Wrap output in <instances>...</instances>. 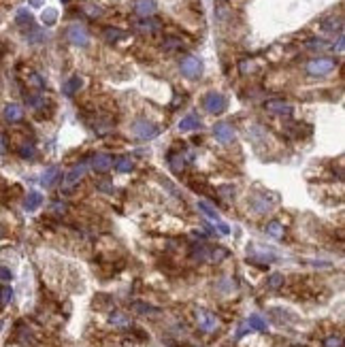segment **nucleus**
<instances>
[{"label":"nucleus","instance_id":"obj_1","mask_svg":"<svg viewBox=\"0 0 345 347\" xmlns=\"http://www.w3.org/2000/svg\"><path fill=\"white\" fill-rule=\"evenodd\" d=\"M335 68H337L335 58H313V60L307 62V73L311 77H324L332 73Z\"/></svg>","mask_w":345,"mask_h":347},{"label":"nucleus","instance_id":"obj_2","mask_svg":"<svg viewBox=\"0 0 345 347\" xmlns=\"http://www.w3.org/2000/svg\"><path fill=\"white\" fill-rule=\"evenodd\" d=\"M130 132H132V137L139 139V141H151L160 134V128L156 124H151V121H147V119H137L132 124Z\"/></svg>","mask_w":345,"mask_h":347},{"label":"nucleus","instance_id":"obj_3","mask_svg":"<svg viewBox=\"0 0 345 347\" xmlns=\"http://www.w3.org/2000/svg\"><path fill=\"white\" fill-rule=\"evenodd\" d=\"M202 107H204V111L211 113V115H220V113L226 111L228 100H226V96L220 94V92H209L202 98Z\"/></svg>","mask_w":345,"mask_h":347},{"label":"nucleus","instance_id":"obj_4","mask_svg":"<svg viewBox=\"0 0 345 347\" xmlns=\"http://www.w3.org/2000/svg\"><path fill=\"white\" fill-rule=\"evenodd\" d=\"M179 70H181L183 77L188 79H198L202 75V60L198 56H185L181 62H179Z\"/></svg>","mask_w":345,"mask_h":347},{"label":"nucleus","instance_id":"obj_5","mask_svg":"<svg viewBox=\"0 0 345 347\" xmlns=\"http://www.w3.org/2000/svg\"><path fill=\"white\" fill-rule=\"evenodd\" d=\"M66 38H68L70 45H75V47H87V45H89V34H87V30L83 28L81 24L68 26Z\"/></svg>","mask_w":345,"mask_h":347},{"label":"nucleus","instance_id":"obj_6","mask_svg":"<svg viewBox=\"0 0 345 347\" xmlns=\"http://www.w3.org/2000/svg\"><path fill=\"white\" fill-rule=\"evenodd\" d=\"M196 322H198V328H201L202 332H215L217 326H220V319H217L211 311H196Z\"/></svg>","mask_w":345,"mask_h":347},{"label":"nucleus","instance_id":"obj_7","mask_svg":"<svg viewBox=\"0 0 345 347\" xmlns=\"http://www.w3.org/2000/svg\"><path fill=\"white\" fill-rule=\"evenodd\" d=\"M213 137H215V141H220L222 145H228V143H232V141H234L236 132H234V128L230 126L228 121H220V124L213 126Z\"/></svg>","mask_w":345,"mask_h":347},{"label":"nucleus","instance_id":"obj_8","mask_svg":"<svg viewBox=\"0 0 345 347\" xmlns=\"http://www.w3.org/2000/svg\"><path fill=\"white\" fill-rule=\"evenodd\" d=\"M86 173H87V164H86V162H81V164H75L73 169H70V171L66 173V177H64V190H70V188H75V185L79 183L83 177H86Z\"/></svg>","mask_w":345,"mask_h":347},{"label":"nucleus","instance_id":"obj_9","mask_svg":"<svg viewBox=\"0 0 345 347\" xmlns=\"http://www.w3.org/2000/svg\"><path fill=\"white\" fill-rule=\"evenodd\" d=\"M264 109L268 113H273V115H290L292 113V105H290V102H286V100H281V98L266 100Z\"/></svg>","mask_w":345,"mask_h":347},{"label":"nucleus","instance_id":"obj_10","mask_svg":"<svg viewBox=\"0 0 345 347\" xmlns=\"http://www.w3.org/2000/svg\"><path fill=\"white\" fill-rule=\"evenodd\" d=\"M2 117L6 121H11V124H17V121L24 119V107L17 105V102H9V105H4V109H2Z\"/></svg>","mask_w":345,"mask_h":347},{"label":"nucleus","instance_id":"obj_11","mask_svg":"<svg viewBox=\"0 0 345 347\" xmlns=\"http://www.w3.org/2000/svg\"><path fill=\"white\" fill-rule=\"evenodd\" d=\"M156 9H158L156 0H137V2H134V13L143 19L151 17L153 13H156Z\"/></svg>","mask_w":345,"mask_h":347},{"label":"nucleus","instance_id":"obj_12","mask_svg":"<svg viewBox=\"0 0 345 347\" xmlns=\"http://www.w3.org/2000/svg\"><path fill=\"white\" fill-rule=\"evenodd\" d=\"M111 166H113V158L109 153H96V156H92V169L96 173H107Z\"/></svg>","mask_w":345,"mask_h":347},{"label":"nucleus","instance_id":"obj_13","mask_svg":"<svg viewBox=\"0 0 345 347\" xmlns=\"http://www.w3.org/2000/svg\"><path fill=\"white\" fill-rule=\"evenodd\" d=\"M41 204H43V194H41V192H36V190L28 192V196L24 198V209L30 211V213H32V211H36Z\"/></svg>","mask_w":345,"mask_h":347},{"label":"nucleus","instance_id":"obj_14","mask_svg":"<svg viewBox=\"0 0 345 347\" xmlns=\"http://www.w3.org/2000/svg\"><path fill=\"white\" fill-rule=\"evenodd\" d=\"M58 179H60V169L54 164V166H47V169L43 171V175H41V183L45 185V188H51Z\"/></svg>","mask_w":345,"mask_h":347},{"label":"nucleus","instance_id":"obj_15","mask_svg":"<svg viewBox=\"0 0 345 347\" xmlns=\"http://www.w3.org/2000/svg\"><path fill=\"white\" fill-rule=\"evenodd\" d=\"M81 86H83V79H81L79 75H73V77H70V79L62 86V92H64V96H75V94L81 89Z\"/></svg>","mask_w":345,"mask_h":347},{"label":"nucleus","instance_id":"obj_16","mask_svg":"<svg viewBox=\"0 0 345 347\" xmlns=\"http://www.w3.org/2000/svg\"><path fill=\"white\" fill-rule=\"evenodd\" d=\"M196 128H201V119H198V115H194V113L185 115V117L179 121V130L181 132H192V130H196Z\"/></svg>","mask_w":345,"mask_h":347},{"label":"nucleus","instance_id":"obj_17","mask_svg":"<svg viewBox=\"0 0 345 347\" xmlns=\"http://www.w3.org/2000/svg\"><path fill=\"white\" fill-rule=\"evenodd\" d=\"M247 326H249V330H258V332H266V322H264V318H260L258 313H252V316L247 318V322H245Z\"/></svg>","mask_w":345,"mask_h":347},{"label":"nucleus","instance_id":"obj_18","mask_svg":"<svg viewBox=\"0 0 345 347\" xmlns=\"http://www.w3.org/2000/svg\"><path fill=\"white\" fill-rule=\"evenodd\" d=\"M322 30L324 32H339L341 34V30H343V19L341 17H328V19H324L322 22Z\"/></svg>","mask_w":345,"mask_h":347},{"label":"nucleus","instance_id":"obj_19","mask_svg":"<svg viewBox=\"0 0 345 347\" xmlns=\"http://www.w3.org/2000/svg\"><path fill=\"white\" fill-rule=\"evenodd\" d=\"M113 166H115V171H119V173H130L134 169V162L130 160V156H119L113 160Z\"/></svg>","mask_w":345,"mask_h":347},{"label":"nucleus","instance_id":"obj_20","mask_svg":"<svg viewBox=\"0 0 345 347\" xmlns=\"http://www.w3.org/2000/svg\"><path fill=\"white\" fill-rule=\"evenodd\" d=\"M266 234L271 236V239H284V226L277 222V220H271L266 224Z\"/></svg>","mask_w":345,"mask_h":347},{"label":"nucleus","instance_id":"obj_21","mask_svg":"<svg viewBox=\"0 0 345 347\" xmlns=\"http://www.w3.org/2000/svg\"><path fill=\"white\" fill-rule=\"evenodd\" d=\"M137 28L141 32H147V34H151V32H156L160 28V22L158 19H151V17H147V19H141V22L137 24Z\"/></svg>","mask_w":345,"mask_h":347},{"label":"nucleus","instance_id":"obj_22","mask_svg":"<svg viewBox=\"0 0 345 347\" xmlns=\"http://www.w3.org/2000/svg\"><path fill=\"white\" fill-rule=\"evenodd\" d=\"M111 324L113 326H117V328H128L132 322H130V318L126 316V313H121V311H115V313H111Z\"/></svg>","mask_w":345,"mask_h":347},{"label":"nucleus","instance_id":"obj_23","mask_svg":"<svg viewBox=\"0 0 345 347\" xmlns=\"http://www.w3.org/2000/svg\"><path fill=\"white\" fill-rule=\"evenodd\" d=\"M169 164L175 173H181L183 166H185V158L181 156V153H169Z\"/></svg>","mask_w":345,"mask_h":347},{"label":"nucleus","instance_id":"obj_24","mask_svg":"<svg viewBox=\"0 0 345 347\" xmlns=\"http://www.w3.org/2000/svg\"><path fill=\"white\" fill-rule=\"evenodd\" d=\"M17 153H19V158H24V160H34V156H36V147L32 145V143H24V145H19Z\"/></svg>","mask_w":345,"mask_h":347},{"label":"nucleus","instance_id":"obj_25","mask_svg":"<svg viewBox=\"0 0 345 347\" xmlns=\"http://www.w3.org/2000/svg\"><path fill=\"white\" fill-rule=\"evenodd\" d=\"M198 209H201L202 213L209 217V220H213L215 224H217V222H222V220H220V215H217V211H215L213 207H211L209 202H204V201H198Z\"/></svg>","mask_w":345,"mask_h":347},{"label":"nucleus","instance_id":"obj_26","mask_svg":"<svg viewBox=\"0 0 345 347\" xmlns=\"http://www.w3.org/2000/svg\"><path fill=\"white\" fill-rule=\"evenodd\" d=\"M105 38L109 43H117L121 38H126V32L119 28H105Z\"/></svg>","mask_w":345,"mask_h":347},{"label":"nucleus","instance_id":"obj_27","mask_svg":"<svg viewBox=\"0 0 345 347\" xmlns=\"http://www.w3.org/2000/svg\"><path fill=\"white\" fill-rule=\"evenodd\" d=\"M134 311L137 313H143V316H160V309H156V307L151 305H145V303H134Z\"/></svg>","mask_w":345,"mask_h":347},{"label":"nucleus","instance_id":"obj_28","mask_svg":"<svg viewBox=\"0 0 345 347\" xmlns=\"http://www.w3.org/2000/svg\"><path fill=\"white\" fill-rule=\"evenodd\" d=\"M15 22H17L19 26H24V28H26V26H28V28H32V15H30V11H28V9H19Z\"/></svg>","mask_w":345,"mask_h":347},{"label":"nucleus","instance_id":"obj_29","mask_svg":"<svg viewBox=\"0 0 345 347\" xmlns=\"http://www.w3.org/2000/svg\"><path fill=\"white\" fill-rule=\"evenodd\" d=\"M56 19H58V11L56 9H45L43 13H41V22L45 24V26H54L56 24Z\"/></svg>","mask_w":345,"mask_h":347},{"label":"nucleus","instance_id":"obj_30","mask_svg":"<svg viewBox=\"0 0 345 347\" xmlns=\"http://www.w3.org/2000/svg\"><path fill=\"white\" fill-rule=\"evenodd\" d=\"M266 284H268L271 290H279V288L284 286V275H281V273H273L271 277L266 279Z\"/></svg>","mask_w":345,"mask_h":347},{"label":"nucleus","instance_id":"obj_31","mask_svg":"<svg viewBox=\"0 0 345 347\" xmlns=\"http://www.w3.org/2000/svg\"><path fill=\"white\" fill-rule=\"evenodd\" d=\"M28 83H30L32 87H38V89L45 87V81H43V77L38 75V73H30L28 75Z\"/></svg>","mask_w":345,"mask_h":347},{"label":"nucleus","instance_id":"obj_32","mask_svg":"<svg viewBox=\"0 0 345 347\" xmlns=\"http://www.w3.org/2000/svg\"><path fill=\"white\" fill-rule=\"evenodd\" d=\"M11 300H13V290H11L9 286H4L2 290H0V303H2V305H9Z\"/></svg>","mask_w":345,"mask_h":347},{"label":"nucleus","instance_id":"obj_33","mask_svg":"<svg viewBox=\"0 0 345 347\" xmlns=\"http://www.w3.org/2000/svg\"><path fill=\"white\" fill-rule=\"evenodd\" d=\"M228 256V252L224 247H215V249H211V260H215V262H220V260H224Z\"/></svg>","mask_w":345,"mask_h":347},{"label":"nucleus","instance_id":"obj_34","mask_svg":"<svg viewBox=\"0 0 345 347\" xmlns=\"http://www.w3.org/2000/svg\"><path fill=\"white\" fill-rule=\"evenodd\" d=\"M324 347H343V339L341 337H328L324 341Z\"/></svg>","mask_w":345,"mask_h":347},{"label":"nucleus","instance_id":"obj_35","mask_svg":"<svg viewBox=\"0 0 345 347\" xmlns=\"http://www.w3.org/2000/svg\"><path fill=\"white\" fill-rule=\"evenodd\" d=\"M217 192H220L224 198H232V196H234V188H232V185H222V188L217 190Z\"/></svg>","mask_w":345,"mask_h":347},{"label":"nucleus","instance_id":"obj_36","mask_svg":"<svg viewBox=\"0 0 345 347\" xmlns=\"http://www.w3.org/2000/svg\"><path fill=\"white\" fill-rule=\"evenodd\" d=\"M307 47H309V49H324V47H326V43H324V41H319V38H311V41L307 43Z\"/></svg>","mask_w":345,"mask_h":347},{"label":"nucleus","instance_id":"obj_37","mask_svg":"<svg viewBox=\"0 0 345 347\" xmlns=\"http://www.w3.org/2000/svg\"><path fill=\"white\" fill-rule=\"evenodd\" d=\"M86 11H87L92 17H100V15H102V9H100V6H94V4H87Z\"/></svg>","mask_w":345,"mask_h":347},{"label":"nucleus","instance_id":"obj_38","mask_svg":"<svg viewBox=\"0 0 345 347\" xmlns=\"http://www.w3.org/2000/svg\"><path fill=\"white\" fill-rule=\"evenodd\" d=\"M13 279V273L9 271V268L0 266V281H11Z\"/></svg>","mask_w":345,"mask_h":347},{"label":"nucleus","instance_id":"obj_39","mask_svg":"<svg viewBox=\"0 0 345 347\" xmlns=\"http://www.w3.org/2000/svg\"><path fill=\"white\" fill-rule=\"evenodd\" d=\"M164 43H166V47H171V49L172 47H181V41H179V38H166Z\"/></svg>","mask_w":345,"mask_h":347},{"label":"nucleus","instance_id":"obj_40","mask_svg":"<svg viewBox=\"0 0 345 347\" xmlns=\"http://www.w3.org/2000/svg\"><path fill=\"white\" fill-rule=\"evenodd\" d=\"M215 226H217V230H220L222 234H230V226H228V224H224V222H217Z\"/></svg>","mask_w":345,"mask_h":347},{"label":"nucleus","instance_id":"obj_41","mask_svg":"<svg viewBox=\"0 0 345 347\" xmlns=\"http://www.w3.org/2000/svg\"><path fill=\"white\" fill-rule=\"evenodd\" d=\"M4 151H6V137L0 132V153H4Z\"/></svg>","mask_w":345,"mask_h":347},{"label":"nucleus","instance_id":"obj_42","mask_svg":"<svg viewBox=\"0 0 345 347\" xmlns=\"http://www.w3.org/2000/svg\"><path fill=\"white\" fill-rule=\"evenodd\" d=\"M335 49L339 51V54L343 51V34H339V41H337V47H335Z\"/></svg>","mask_w":345,"mask_h":347},{"label":"nucleus","instance_id":"obj_43","mask_svg":"<svg viewBox=\"0 0 345 347\" xmlns=\"http://www.w3.org/2000/svg\"><path fill=\"white\" fill-rule=\"evenodd\" d=\"M100 190H102V192H113V185H109V183H100Z\"/></svg>","mask_w":345,"mask_h":347},{"label":"nucleus","instance_id":"obj_44","mask_svg":"<svg viewBox=\"0 0 345 347\" xmlns=\"http://www.w3.org/2000/svg\"><path fill=\"white\" fill-rule=\"evenodd\" d=\"M28 2H30L32 6H43V2H45V0H28Z\"/></svg>","mask_w":345,"mask_h":347},{"label":"nucleus","instance_id":"obj_45","mask_svg":"<svg viewBox=\"0 0 345 347\" xmlns=\"http://www.w3.org/2000/svg\"><path fill=\"white\" fill-rule=\"evenodd\" d=\"M62 2H64V4H66V2H68V0H62Z\"/></svg>","mask_w":345,"mask_h":347}]
</instances>
